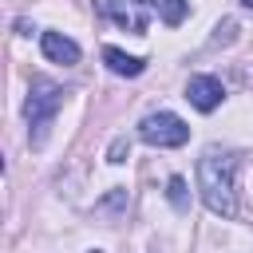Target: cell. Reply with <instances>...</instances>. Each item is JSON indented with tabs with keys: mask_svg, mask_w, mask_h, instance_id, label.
<instances>
[{
	"mask_svg": "<svg viewBox=\"0 0 253 253\" xmlns=\"http://www.w3.org/2000/svg\"><path fill=\"white\" fill-rule=\"evenodd\" d=\"M67 91L51 79H32V91H28V103H24V115H28V138L32 146H43L47 138V126L55 119V111L63 107Z\"/></svg>",
	"mask_w": 253,
	"mask_h": 253,
	"instance_id": "7a4b0ae2",
	"label": "cell"
},
{
	"mask_svg": "<svg viewBox=\"0 0 253 253\" xmlns=\"http://www.w3.org/2000/svg\"><path fill=\"white\" fill-rule=\"evenodd\" d=\"M103 63H107L115 75H126V79H134V75H142V71H146V59L126 55V51H119V47H103Z\"/></svg>",
	"mask_w": 253,
	"mask_h": 253,
	"instance_id": "52a82bcc",
	"label": "cell"
},
{
	"mask_svg": "<svg viewBox=\"0 0 253 253\" xmlns=\"http://www.w3.org/2000/svg\"><path fill=\"white\" fill-rule=\"evenodd\" d=\"M91 253H103V249H91Z\"/></svg>",
	"mask_w": 253,
	"mask_h": 253,
	"instance_id": "7c38bea8",
	"label": "cell"
},
{
	"mask_svg": "<svg viewBox=\"0 0 253 253\" xmlns=\"http://www.w3.org/2000/svg\"><path fill=\"white\" fill-rule=\"evenodd\" d=\"M190 16V0H158V20L166 28H178Z\"/></svg>",
	"mask_w": 253,
	"mask_h": 253,
	"instance_id": "ba28073f",
	"label": "cell"
},
{
	"mask_svg": "<svg viewBox=\"0 0 253 253\" xmlns=\"http://www.w3.org/2000/svg\"><path fill=\"white\" fill-rule=\"evenodd\" d=\"M40 47H43V55L51 59V63H63V67H71V63H79V43L75 40H67L63 32H43L40 36Z\"/></svg>",
	"mask_w": 253,
	"mask_h": 253,
	"instance_id": "8992f818",
	"label": "cell"
},
{
	"mask_svg": "<svg viewBox=\"0 0 253 253\" xmlns=\"http://www.w3.org/2000/svg\"><path fill=\"white\" fill-rule=\"evenodd\" d=\"M138 138L146 146H158V150H170V146H186L190 142V126L174 115V111H154L138 123Z\"/></svg>",
	"mask_w": 253,
	"mask_h": 253,
	"instance_id": "3957f363",
	"label": "cell"
},
{
	"mask_svg": "<svg viewBox=\"0 0 253 253\" xmlns=\"http://www.w3.org/2000/svg\"><path fill=\"white\" fill-rule=\"evenodd\" d=\"M241 4H245V8H253V0H241Z\"/></svg>",
	"mask_w": 253,
	"mask_h": 253,
	"instance_id": "8fae6325",
	"label": "cell"
},
{
	"mask_svg": "<svg viewBox=\"0 0 253 253\" xmlns=\"http://www.w3.org/2000/svg\"><path fill=\"white\" fill-rule=\"evenodd\" d=\"M154 12H158L154 0H107V16H111L119 28L134 32V36H142V32L150 28V16H154Z\"/></svg>",
	"mask_w": 253,
	"mask_h": 253,
	"instance_id": "277c9868",
	"label": "cell"
},
{
	"mask_svg": "<svg viewBox=\"0 0 253 253\" xmlns=\"http://www.w3.org/2000/svg\"><path fill=\"white\" fill-rule=\"evenodd\" d=\"M166 198H170V206H174V210H186V206H190V198H186V178H178V174H174V178L166 182Z\"/></svg>",
	"mask_w": 253,
	"mask_h": 253,
	"instance_id": "9c48e42d",
	"label": "cell"
},
{
	"mask_svg": "<svg viewBox=\"0 0 253 253\" xmlns=\"http://www.w3.org/2000/svg\"><path fill=\"white\" fill-rule=\"evenodd\" d=\"M126 150H130V142L126 138H115L111 150H107V162H126Z\"/></svg>",
	"mask_w": 253,
	"mask_h": 253,
	"instance_id": "30bf717a",
	"label": "cell"
},
{
	"mask_svg": "<svg viewBox=\"0 0 253 253\" xmlns=\"http://www.w3.org/2000/svg\"><path fill=\"white\" fill-rule=\"evenodd\" d=\"M186 99H190V107H194V111L210 115V111H217V107H221L225 87H221V79H217V75H190V83H186Z\"/></svg>",
	"mask_w": 253,
	"mask_h": 253,
	"instance_id": "5b68a950",
	"label": "cell"
},
{
	"mask_svg": "<svg viewBox=\"0 0 253 253\" xmlns=\"http://www.w3.org/2000/svg\"><path fill=\"white\" fill-rule=\"evenodd\" d=\"M198 190L213 213L233 217L237 213V158L221 150H206L198 158Z\"/></svg>",
	"mask_w": 253,
	"mask_h": 253,
	"instance_id": "6da1fadb",
	"label": "cell"
}]
</instances>
